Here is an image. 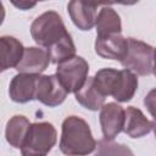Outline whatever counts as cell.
I'll return each instance as SVG.
<instances>
[{"label": "cell", "mask_w": 156, "mask_h": 156, "mask_svg": "<svg viewBox=\"0 0 156 156\" xmlns=\"http://www.w3.org/2000/svg\"><path fill=\"white\" fill-rule=\"evenodd\" d=\"M98 147L89 124L78 116H68L62 122L60 150L67 156H87Z\"/></svg>", "instance_id": "obj_1"}, {"label": "cell", "mask_w": 156, "mask_h": 156, "mask_svg": "<svg viewBox=\"0 0 156 156\" xmlns=\"http://www.w3.org/2000/svg\"><path fill=\"white\" fill-rule=\"evenodd\" d=\"M98 89L105 95H111L118 102L132 100L138 89V78L129 69L117 71L115 68H101L94 76Z\"/></svg>", "instance_id": "obj_2"}, {"label": "cell", "mask_w": 156, "mask_h": 156, "mask_svg": "<svg viewBox=\"0 0 156 156\" xmlns=\"http://www.w3.org/2000/svg\"><path fill=\"white\" fill-rule=\"evenodd\" d=\"M67 33L62 17L56 11L51 10L39 15L30 24V35L33 40L45 49H49Z\"/></svg>", "instance_id": "obj_3"}, {"label": "cell", "mask_w": 156, "mask_h": 156, "mask_svg": "<svg viewBox=\"0 0 156 156\" xmlns=\"http://www.w3.org/2000/svg\"><path fill=\"white\" fill-rule=\"evenodd\" d=\"M57 132L49 122L33 123L27 134L26 141L21 147L22 156H46L55 146Z\"/></svg>", "instance_id": "obj_4"}, {"label": "cell", "mask_w": 156, "mask_h": 156, "mask_svg": "<svg viewBox=\"0 0 156 156\" xmlns=\"http://www.w3.org/2000/svg\"><path fill=\"white\" fill-rule=\"evenodd\" d=\"M128 50L121 65L138 76H149L154 71L155 49L135 38H127Z\"/></svg>", "instance_id": "obj_5"}, {"label": "cell", "mask_w": 156, "mask_h": 156, "mask_svg": "<svg viewBox=\"0 0 156 156\" xmlns=\"http://www.w3.org/2000/svg\"><path fill=\"white\" fill-rule=\"evenodd\" d=\"M89 65L82 56H73L57 65L56 76L68 93H77L88 79Z\"/></svg>", "instance_id": "obj_6"}, {"label": "cell", "mask_w": 156, "mask_h": 156, "mask_svg": "<svg viewBox=\"0 0 156 156\" xmlns=\"http://www.w3.org/2000/svg\"><path fill=\"white\" fill-rule=\"evenodd\" d=\"M68 91L61 83L60 78L56 74L50 76H40L38 77L37 82V91H35V100L40 101L45 106L56 107L61 105Z\"/></svg>", "instance_id": "obj_7"}, {"label": "cell", "mask_w": 156, "mask_h": 156, "mask_svg": "<svg viewBox=\"0 0 156 156\" xmlns=\"http://www.w3.org/2000/svg\"><path fill=\"white\" fill-rule=\"evenodd\" d=\"M126 118V110L116 104V102H107L100 110V126L102 130L104 139L113 140L121 132H123Z\"/></svg>", "instance_id": "obj_8"}, {"label": "cell", "mask_w": 156, "mask_h": 156, "mask_svg": "<svg viewBox=\"0 0 156 156\" xmlns=\"http://www.w3.org/2000/svg\"><path fill=\"white\" fill-rule=\"evenodd\" d=\"M39 74H16L9 85V94L12 101L18 104H26L35 99L37 82Z\"/></svg>", "instance_id": "obj_9"}, {"label": "cell", "mask_w": 156, "mask_h": 156, "mask_svg": "<svg viewBox=\"0 0 156 156\" xmlns=\"http://www.w3.org/2000/svg\"><path fill=\"white\" fill-rule=\"evenodd\" d=\"M128 50V41L122 34H111L96 37L95 52L107 60H118L119 62L126 57Z\"/></svg>", "instance_id": "obj_10"}, {"label": "cell", "mask_w": 156, "mask_h": 156, "mask_svg": "<svg viewBox=\"0 0 156 156\" xmlns=\"http://www.w3.org/2000/svg\"><path fill=\"white\" fill-rule=\"evenodd\" d=\"M98 6L99 4L73 0L68 2L67 9H68V13L72 22L78 29L90 30L96 24Z\"/></svg>", "instance_id": "obj_11"}, {"label": "cell", "mask_w": 156, "mask_h": 156, "mask_svg": "<svg viewBox=\"0 0 156 156\" xmlns=\"http://www.w3.org/2000/svg\"><path fill=\"white\" fill-rule=\"evenodd\" d=\"M50 61L51 60L46 49L29 46L24 49L22 60L16 66V69L18 71V73L40 74L48 68Z\"/></svg>", "instance_id": "obj_12"}, {"label": "cell", "mask_w": 156, "mask_h": 156, "mask_svg": "<svg viewBox=\"0 0 156 156\" xmlns=\"http://www.w3.org/2000/svg\"><path fill=\"white\" fill-rule=\"evenodd\" d=\"M152 130V122H150L141 110L129 106L126 110V118L123 132L130 138H141Z\"/></svg>", "instance_id": "obj_13"}, {"label": "cell", "mask_w": 156, "mask_h": 156, "mask_svg": "<svg viewBox=\"0 0 156 156\" xmlns=\"http://www.w3.org/2000/svg\"><path fill=\"white\" fill-rule=\"evenodd\" d=\"M22 43L15 37L2 35L0 38V54H1V71L12 68L20 63L24 54Z\"/></svg>", "instance_id": "obj_14"}, {"label": "cell", "mask_w": 156, "mask_h": 156, "mask_svg": "<svg viewBox=\"0 0 156 156\" xmlns=\"http://www.w3.org/2000/svg\"><path fill=\"white\" fill-rule=\"evenodd\" d=\"M74 95L78 104L90 111L101 110V107L105 105L104 102L106 96L98 89L94 82V77H88L83 87L77 93H74Z\"/></svg>", "instance_id": "obj_15"}, {"label": "cell", "mask_w": 156, "mask_h": 156, "mask_svg": "<svg viewBox=\"0 0 156 156\" xmlns=\"http://www.w3.org/2000/svg\"><path fill=\"white\" fill-rule=\"evenodd\" d=\"M30 122L26 116L22 115H16L13 117H11L6 124V129H5V136H6V141L16 147V149H21L26 141L27 134L29 132L30 128Z\"/></svg>", "instance_id": "obj_16"}, {"label": "cell", "mask_w": 156, "mask_h": 156, "mask_svg": "<svg viewBox=\"0 0 156 156\" xmlns=\"http://www.w3.org/2000/svg\"><path fill=\"white\" fill-rule=\"evenodd\" d=\"M95 27H96V37L121 34L122 32L121 17L111 6L105 5L98 13Z\"/></svg>", "instance_id": "obj_17"}, {"label": "cell", "mask_w": 156, "mask_h": 156, "mask_svg": "<svg viewBox=\"0 0 156 156\" xmlns=\"http://www.w3.org/2000/svg\"><path fill=\"white\" fill-rule=\"evenodd\" d=\"M46 50L49 52L51 62L56 65L76 56V45L69 33H67L63 38H61L58 41H56Z\"/></svg>", "instance_id": "obj_18"}, {"label": "cell", "mask_w": 156, "mask_h": 156, "mask_svg": "<svg viewBox=\"0 0 156 156\" xmlns=\"http://www.w3.org/2000/svg\"><path fill=\"white\" fill-rule=\"evenodd\" d=\"M95 156H134V154L124 144L102 139L98 143V151Z\"/></svg>", "instance_id": "obj_19"}, {"label": "cell", "mask_w": 156, "mask_h": 156, "mask_svg": "<svg viewBox=\"0 0 156 156\" xmlns=\"http://www.w3.org/2000/svg\"><path fill=\"white\" fill-rule=\"evenodd\" d=\"M144 105L147 108L149 113L154 117V119L156 118V88L151 89L146 96L144 98Z\"/></svg>", "instance_id": "obj_20"}, {"label": "cell", "mask_w": 156, "mask_h": 156, "mask_svg": "<svg viewBox=\"0 0 156 156\" xmlns=\"http://www.w3.org/2000/svg\"><path fill=\"white\" fill-rule=\"evenodd\" d=\"M16 6H18L20 9H23V10H26V9H28V7H33L34 5H35V2H20V4H17V2H13Z\"/></svg>", "instance_id": "obj_21"}, {"label": "cell", "mask_w": 156, "mask_h": 156, "mask_svg": "<svg viewBox=\"0 0 156 156\" xmlns=\"http://www.w3.org/2000/svg\"><path fill=\"white\" fill-rule=\"evenodd\" d=\"M152 73L156 77V49H155V58H154V71H152Z\"/></svg>", "instance_id": "obj_22"}, {"label": "cell", "mask_w": 156, "mask_h": 156, "mask_svg": "<svg viewBox=\"0 0 156 156\" xmlns=\"http://www.w3.org/2000/svg\"><path fill=\"white\" fill-rule=\"evenodd\" d=\"M152 130H154L155 136H156V118H155V119H154V122H152Z\"/></svg>", "instance_id": "obj_23"}]
</instances>
